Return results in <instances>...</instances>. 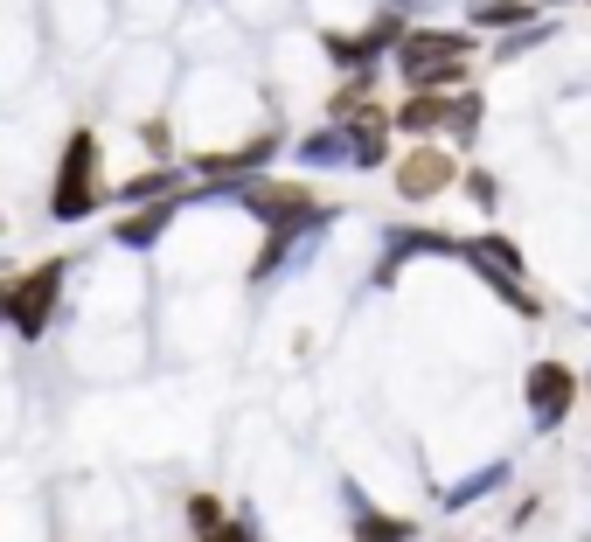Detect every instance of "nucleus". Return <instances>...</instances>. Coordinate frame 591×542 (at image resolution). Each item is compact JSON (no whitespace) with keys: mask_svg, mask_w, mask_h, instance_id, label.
Here are the masks:
<instances>
[{"mask_svg":"<svg viewBox=\"0 0 591 542\" xmlns=\"http://www.w3.org/2000/svg\"><path fill=\"white\" fill-rule=\"evenodd\" d=\"M160 223H167V202H160V209H147L140 223H126L119 237H126V244H153V230H160Z\"/></svg>","mask_w":591,"mask_h":542,"instance_id":"f8f14e48","label":"nucleus"},{"mask_svg":"<svg viewBox=\"0 0 591 542\" xmlns=\"http://www.w3.org/2000/svg\"><path fill=\"white\" fill-rule=\"evenodd\" d=\"M452 119V105H445L439 91H425V98H411L404 112H397V126H411V133H425V126H445Z\"/></svg>","mask_w":591,"mask_h":542,"instance_id":"1a4fd4ad","label":"nucleus"},{"mask_svg":"<svg viewBox=\"0 0 591 542\" xmlns=\"http://www.w3.org/2000/svg\"><path fill=\"white\" fill-rule=\"evenodd\" d=\"M355 536H362V542H404V536H411V522H397V515H362Z\"/></svg>","mask_w":591,"mask_h":542,"instance_id":"9b49d317","label":"nucleus"},{"mask_svg":"<svg viewBox=\"0 0 591 542\" xmlns=\"http://www.w3.org/2000/svg\"><path fill=\"white\" fill-rule=\"evenodd\" d=\"M299 160H306V167H341V160H355V139L341 133V126H327V133H313L299 146Z\"/></svg>","mask_w":591,"mask_h":542,"instance_id":"0eeeda50","label":"nucleus"},{"mask_svg":"<svg viewBox=\"0 0 591 542\" xmlns=\"http://www.w3.org/2000/svg\"><path fill=\"white\" fill-rule=\"evenodd\" d=\"M272 160V139H251V146H237V153H202V174H251V167H265Z\"/></svg>","mask_w":591,"mask_h":542,"instance_id":"6e6552de","label":"nucleus"},{"mask_svg":"<svg viewBox=\"0 0 591 542\" xmlns=\"http://www.w3.org/2000/svg\"><path fill=\"white\" fill-rule=\"evenodd\" d=\"M473 21H487V28H501V21H529V7H515V0H487Z\"/></svg>","mask_w":591,"mask_h":542,"instance_id":"ddd939ff","label":"nucleus"},{"mask_svg":"<svg viewBox=\"0 0 591 542\" xmlns=\"http://www.w3.org/2000/svg\"><path fill=\"white\" fill-rule=\"evenodd\" d=\"M501 480H508V466H480L473 480H459V487L445 494V508H466V501H480V494H487V487H501Z\"/></svg>","mask_w":591,"mask_h":542,"instance_id":"9d476101","label":"nucleus"},{"mask_svg":"<svg viewBox=\"0 0 591 542\" xmlns=\"http://www.w3.org/2000/svg\"><path fill=\"white\" fill-rule=\"evenodd\" d=\"M571 397H578L571 369H557V362H536L529 369V410H536V424H557L571 410Z\"/></svg>","mask_w":591,"mask_h":542,"instance_id":"39448f33","label":"nucleus"},{"mask_svg":"<svg viewBox=\"0 0 591 542\" xmlns=\"http://www.w3.org/2000/svg\"><path fill=\"white\" fill-rule=\"evenodd\" d=\"M91 167H98V139L77 133V139H70V153H63V181H56V202H49L63 223L91 216V202H98V195H91Z\"/></svg>","mask_w":591,"mask_h":542,"instance_id":"20e7f679","label":"nucleus"},{"mask_svg":"<svg viewBox=\"0 0 591 542\" xmlns=\"http://www.w3.org/2000/svg\"><path fill=\"white\" fill-rule=\"evenodd\" d=\"M452 181V160H445V146H425V153H411L404 160V174H397V188L418 202V195H432V188H445Z\"/></svg>","mask_w":591,"mask_h":542,"instance_id":"423d86ee","label":"nucleus"},{"mask_svg":"<svg viewBox=\"0 0 591 542\" xmlns=\"http://www.w3.org/2000/svg\"><path fill=\"white\" fill-rule=\"evenodd\" d=\"M56 285H63V265H35V271H21V278H7L0 306L14 313L21 334H42V327H49V313H56Z\"/></svg>","mask_w":591,"mask_h":542,"instance_id":"f257e3e1","label":"nucleus"},{"mask_svg":"<svg viewBox=\"0 0 591 542\" xmlns=\"http://www.w3.org/2000/svg\"><path fill=\"white\" fill-rule=\"evenodd\" d=\"M244 209H258L272 230H320V223H327V216L313 209V195L293 188V181H251V188H244Z\"/></svg>","mask_w":591,"mask_h":542,"instance_id":"7ed1b4c3","label":"nucleus"},{"mask_svg":"<svg viewBox=\"0 0 591 542\" xmlns=\"http://www.w3.org/2000/svg\"><path fill=\"white\" fill-rule=\"evenodd\" d=\"M466 56H473L466 35H404V42H397V63H404L411 84H439V77H452Z\"/></svg>","mask_w":591,"mask_h":542,"instance_id":"f03ea898","label":"nucleus"}]
</instances>
